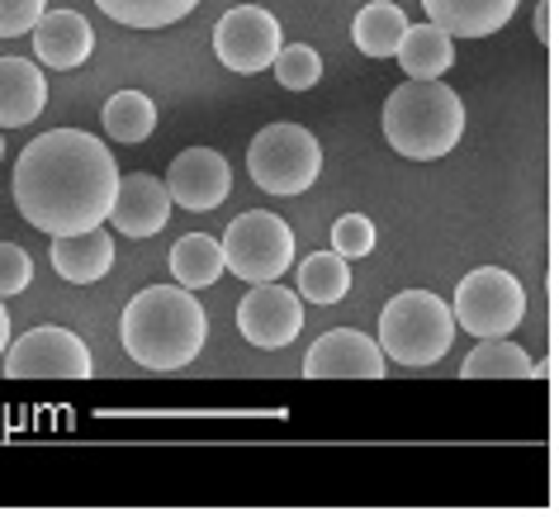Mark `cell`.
<instances>
[{
	"label": "cell",
	"mask_w": 559,
	"mask_h": 517,
	"mask_svg": "<svg viewBox=\"0 0 559 517\" xmlns=\"http://www.w3.org/2000/svg\"><path fill=\"white\" fill-rule=\"evenodd\" d=\"M119 166L100 138L81 129H52L34 138L15 162V209L48 237L86 233L109 219Z\"/></svg>",
	"instance_id": "6da1fadb"
},
{
	"label": "cell",
	"mask_w": 559,
	"mask_h": 517,
	"mask_svg": "<svg viewBox=\"0 0 559 517\" xmlns=\"http://www.w3.org/2000/svg\"><path fill=\"white\" fill-rule=\"evenodd\" d=\"M119 338L138 366L147 371H180L204 352L209 318L186 285H147L129 299L119 318Z\"/></svg>",
	"instance_id": "7a4b0ae2"
},
{
	"label": "cell",
	"mask_w": 559,
	"mask_h": 517,
	"mask_svg": "<svg viewBox=\"0 0 559 517\" xmlns=\"http://www.w3.org/2000/svg\"><path fill=\"white\" fill-rule=\"evenodd\" d=\"M460 133H465V101L441 77H431V81L408 77L399 91H389L384 138L399 157L437 162L445 152H455Z\"/></svg>",
	"instance_id": "3957f363"
},
{
	"label": "cell",
	"mask_w": 559,
	"mask_h": 517,
	"mask_svg": "<svg viewBox=\"0 0 559 517\" xmlns=\"http://www.w3.org/2000/svg\"><path fill=\"white\" fill-rule=\"evenodd\" d=\"M455 314L431 290H403L380 314V352L403 366H431L451 352Z\"/></svg>",
	"instance_id": "277c9868"
},
{
	"label": "cell",
	"mask_w": 559,
	"mask_h": 517,
	"mask_svg": "<svg viewBox=\"0 0 559 517\" xmlns=\"http://www.w3.org/2000/svg\"><path fill=\"white\" fill-rule=\"evenodd\" d=\"M247 172L265 195H304L323 176V148L299 124H265L247 148Z\"/></svg>",
	"instance_id": "5b68a950"
},
{
	"label": "cell",
	"mask_w": 559,
	"mask_h": 517,
	"mask_svg": "<svg viewBox=\"0 0 559 517\" xmlns=\"http://www.w3.org/2000/svg\"><path fill=\"white\" fill-rule=\"evenodd\" d=\"M223 267L247 285L280 281L295 267V233H289V223L280 214H265V209L237 214L228 223V233H223Z\"/></svg>",
	"instance_id": "8992f818"
},
{
	"label": "cell",
	"mask_w": 559,
	"mask_h": 517,
	"mask_svg": "<svg viewBox=\"0 0 559 517\" xmlns=\"http://www.w3.org/2000/svg\"><path fill=\"white\" fill-rule=\"evenodd\" d=\"M451 314H455V328L474 332V338H508L526 318V290L502 267H479L455 285Z\"/></svg>",
	"instance_id": "52a82bcc"
},
{
	"label": "cell",
	"mask_w": 559,
	"mask_h": 517,
	"mask_svg": "<svg viewBox=\"0 0 559 517\" xmlns=\"http://www.w3.org/2000/svg\"><path fill=\"white\" fill-rule=\"evenodd\" d=\"M0 366H5V380H91L95 361L76 332L34 328L5 346Z\"/></svg>",
	"instance_id": "ba28073f"
},
{
	"label": "cell",
	"mask_w": 559,
	"mask_h": 517,
	"mask_svg": "<svg viewBox=\"0 0 559 517\" xmlns=\"http://www.w3.org/2000/svg\"><path fill=\"white\" fill-rule=\"evenodd\" d=\"M280 20L271 15V10H261V5H237L228 10V15L218 20V30H214V52H218V62L228 67V72H265V67L275 62V52H280Z\"/></svg>",
	"instance_id": "9c48e42d"
},
{
	"label": "cell",
	"mask_w": 559,
	"mask_h": 517,
	"mask_svg": "<svg viewBox=\"0 0 559 517\" xmlns=\"http://www.w3.org/2000/svg\"><path fill=\"white\" fill-rule=\"evenodd\" d=\"M237 328H242V338L251 346H261V352L289 346L304 328V299L275 281L251 285V295L237 304Z\"/></svg>",
	"instance_id": "30bf717a"
},
{
	"label": "cell",
	"mask_w": 559,
	"mask_h": 517,
	"mask_svg": "<svg viewBox=\"0 0 559 517\" xmlns=\"http://www.w3.org/2000/svg\"><path fill=\"white\" fill-rule=\"evenodd\" d=\"M228 190H233V166L214 148H186L171 162V172H166V195H171V204L190 209V214L218 209L228 200Z\"/></svg>",
	"instance_id": "8fae6325"
},
{
	"label": "cell",
	"mask_w": 559,
	"mask_h": 517,
	"mask_svg": "<svg viewBox=\"0 0 559 517\" xmlns=\"http://www.w3.org/2000/svg\"><path fill=\"white\" fill-rule=\"evenodd\" d=\"M384 352L380 342H370L366 332L337 328L328 338H318L304 356V375L309 380H384Z\"/></svg>",
	"instance_id": "7c38bea8"
},
{
	"label": "cell",
	"mask_w": 559,
	"mask_h": 517,
	"mask_svg": "<svg viewBox=\"0 0 559 517\" xmlns=\"http://www.w3.org/2000/svg\"><path fill=\"white\" fill-rule=\"evenodd\" d=\"M166 219H171L166 180L147 176V172L119 176L115 204H109V223H115V233H123V237H157L166 228Z\"/></svg>",
	"instance_id": "4fadbf2b"
},
{
	"label": "cell",
	"mask_w": 559,
	"mask_h": 517,
	"mask_svg": "<svg viewBox=\"0 0 559 517\" xmlns=\"http://www.w3.org/2000/svg\"><path fill=\"white\" fill-rule=\"evenodd\" d=\"M29 34H34V58L52 67V72H72L95 52V30L76 10H44Z\"/></svg>",
	"instance_id": "5bb4252c"
},
{
	"label": "cell",
	"mask_w": 559,
	"mask_h": 517,
	"mask_svg": "<svg viewBox=\"0 0 559 517\" xmlns=\"http://www.w3.org/2000/svg\"><path fill=\"white\" fill-rule=\"evenodd\" d=\"M48 81L29 58H0V129H24L44 115Z\"/></svg>",
	"instance_id": "9a60e30c"
},
{
	"label": "cell",
	"mask_w": 559,
	"mask_h": 517,
	"mask_svg": "<svg viewBox=\"0 0 559 517\" xmlns=\"http://www.w3.org/2000/svg\"><path fill=\"white\" fill-rule=\"evenodd\" d=\"M115 267V237L105 228H86V233H67L52 237V271L72 285H95L105 281Z\"/></svg>",
	"instance_id": "2e32d148"
},
{
	"label": "cell",
	"mask_w": 559,
	"mask_h": 517,
	"mask_svg": "<svg viewBox=\"0 0 559 517\" xmlns=\"http://www.w3.org/2000/svg\"><path fill=\"white\" fill-rule=\"evenodd\" d=\"M427 20L451 38H488L512 20L516 0H423Z\"/></svg>",
	"instance_id": "e0dca14e"
},
{
	"label": "cell",
	"mask_w": 559,
	"mask_h": 517,
	"mask_svg": "<svg viewBox=\"0 0 559 517\" xmlns=\"http://www.w3.org/2000/svg\"><path fill=\"white\" fill-rule=\"evenodd\" d=\"M394 58L403 62V72L417 77V81H431V77H445L455 62V48H451V34L437 30V24H408L399 38V52Z\"/></svg>",
	"instance_id": "ac0fdd59"
},
{
	"label": "cell",
	"mask_w": 559,
	"mask_h": 517,
	"mask_svg": "<svg viewBox=\"0 0 559 517\" xmlns=\"http://www.w3.org/2000/svg\"><path fill=\"white\" fill-rule=\"evenodd\" d=\"M465 380H536V361L508 338H479V346L460 366Z\"/></svg>",
	"instance_id": "d6986e66"
},
{
	"label": "cell",
	"mask_w": 559,
	"mask_h": 517,
	"mask_svg": "<svg viewBox=\"0 0 559 517\" xmlns=\"http://www.w3.org/2000/svg\"><path fill=\"white\" fill-rule=\"evenodd\" d=\"M223 271H228V267H223V243H218V237L190 233V237H180V243L171 247V275H176V285L209 290V285H218Z\"/></svg>",
	"instance_id": "ffe728a7"
},
{
	"label": "cell",
	"mask_w": 559,
	"mask_h": 517,
	"mask_svg": "<svg viewBox=\"0 0 559 517\" xmlns=\"http://www.w3.org/2000/svg\"><path fill=\"white\" fill-rule=\"evenodd\" d=\"M403 30H408L403 10L389 5V0H374V5H366V10L356 15L352 38H356V48L366 52V58H394Z\"/></svg>",
	"instance_id": "44dd1931"
},
{
	"label": "cell",
	"mask_w": 559,
	"mask_h": 517,
	"mask_svg": "<svg viewBox=\"0 0 559 517\" xmlns=\"http://www.w3.org/2000/svg\"><path fill=\"white\" fill-rule=\"evenodd\" d=\"M352 290V271H346L342 251H313L299 267V299L309 304H342Z\"/></svg>",
	"instance_id": "7402d4cb"
},
{
	"label": "cell",
	"mask_w": 559,
	"mask_h": 517,
	"mask_svg": "<svg viewBox=\"0 0 559 517\" xmlns=\"http://www.w3.org/2000/svg\"><path fill=\"white\" fill-rule=\"evenodd\" d=\"M95 5L123 30H166L186 20L200 0H95Z\"/></svg>",
	"instance_id": "603a6c76"
},
{
	"label": "cell",
	"mask_w": 559,
	"mask_h": 517,
	"mask_svg": "<svg viewBox=\"0 0 559 517\" xmlns=\"http://www.w3.org/2000/svg\"><path fill=\"white\" fill-rule=\"evenodd\" d=\"M157 129V105L143 91H119L115 101L105 105V133L115 143H143Z\"/></svg>",
	"instance_id": "cb8c5ba5"
},
{
	"label": "cell",
	"mask_w": 559,
	"mask_h": 517,
	"mask_svg": "<svg viewBox=\"0 0 559 517\" xmlns=\"http://www.w3.org/2000/svg\"><path fill=\"white\" fill-rule=\"evenodd\" d=\"M271 67H275V81L285 91H313L318 77H323V58H318L309 44H280Z\"/></svg>",
	"instance_id": "d4e9b609"
},
{
	"label": "cell",
	"mask_w": 559,
	"mask_h": 517,
	"mask_svg": "<svg viewBox=\"0 0 559 517\" xmlns=\"http://www.w3.org/2000/svg\"><path fill=\"white\" fill-rule=\"evenodd\" d=\"M332 251H342L346 261L370 257L374 251V223L366 214H342L337 223H332Z\"/></svg>",
	"instance_id": "484cf974"
},
{
	"label": "cell",
	"mask_w": 559,
	"mask_h": 517,
	"mask_svg": "<svg viewBox=\"0 0 559 517\" xmlns=\"http://www.w3.org/2000/svg\"><path fill=\"white\" fill-rule=\"evenodd\" d=\"M34 285V257L20 243H0V299H15Z\"/></svg>",
	"instance_id": "4316f807"
},
{
	"label": "cell",
	"mask_w": 559,
	"mask_h": 517,
	"mask_svg": "<svg viewBox=\"0 0 559 517\" xmlns=\"http://www.w3.org/2000/svg\"><path fill=\"white\" fill-rule=\"evenodd\" d=\"M44 10H48V0H0V38L29 34Z\"/></svg>",
	"instance_id": "83f0119b"
},
{
	"label": "cell",
	"mask_w": 559,
	"mask_h": 517,
	"mask_svg": "<svg viewBox=\"0 0 559 517\" xmlns=\"http://www.w3.org/2000/svg\"><path fill=\"white\" fill-rule=\"evenodd\" d=\"M536 34L545 48H555V0H540L536 5Z\"/></svg>",
	"instance_id": "f1b7e54d"
},
{
	"label": "cell",
	"mask_w": 559,
	"mask_h": 517,
	"mask_svg": "<svg viewBox=\"0 0 559 517\" xmlns=\"http://www.w3.org/2000/svg\"><path fill=\"white\" fill-rule=\"evenodd\" d=\"M10 346V314H5V299H0V356H5Z\"/></svg>",
	"instance_id": "f546056e"
},
{
	"label": "cell",
	"mask_w": 559,
	"mask_h": 517,
	"mask_svg": "<svg viewBox=\"0 0 559 517\" xmlns=\"http://www.w3.org/2000/svg\"><path fill=\"white\" fill-rule=\"evenodd\" d=\"M0 162H5V133H0Z\"/></svg>",
	"instance_id": "4dcf8cb0"
}]
</instances>
